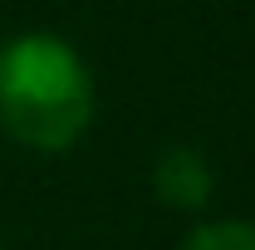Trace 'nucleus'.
<instances>
[{
  "label": "nucleus",
  "mask_w": 255,
  "mask_h": 250,
  "mask_svg": "<svg viewBox=\"0 0 255 250\" xmlns=\"http://www.w3.org/2000/svg\"><path fill=\"white\" fill-rule=\"evenodd\" d=\"M0 250H5V246H0Z\"/></svg>",
  "instance_id": "obj_4"
},
{
  "label": "nucleus",
  "mask_w": 255,
  "mask_h": 250,
  "mask_svg": "<svg viewBox=\"0 0 255 250\" xmlns=\"http://www.w3.org/2000/svg\"><path fill=\"white\" fill-rule=\"evenodd\" d=\"M177 250H255V221H236V216L201 221Z\"/></svg>",
  "instance_id": "obj_3"
},
{
  "label": "nucleus",
  "mask_w": 255,
  "mask_h": 250,
  "mask_svg": "<svg viewBox=\"0 0 255 250\" xmlns=\"http://www.w3.org/2000/svg\"><path fill=\"white\" fill-rule=\"evenodd\" d=\"M152 191L172 211H201L211 201V191H216V177H211L206 157L196 147H167L152 162Z\"/></svg>",
  "instance_id": "obj_2"
},
{
  "label": "nucleus",
  "mask_w": 255,
  "mask_h": 250,
  "mask_svg": "<svg viewBox=\"0 0 255 250\" xmlns=\"http://www.w3.org/2000/svg\"><path fill=\"white\" fill-rule=\"evenodd\" d=\"M94 123V79L59 34H15L0 44V127L34 152H69Z\"/></svg>",
  "instance_id": "obj_1"
}]
</instances>
